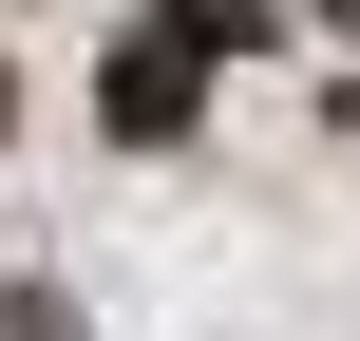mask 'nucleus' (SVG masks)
<instances>
[{
	"label": "nucleus",
	"mask_w": 360,
	"mask_h": 341,
	"mask_svg": "<svg viewBox=\"0 0 360 341\" xmlns=\"http://www.w3.org/2000/svg\"><path fill=\"white\" fill-rule=\"evenodd\" d=\"M171 19H190L209 57H247V38H266V0H171Z\"/></svg>",
	"instance_id": "2"
},
{
	"label": "nucleus",
	"mask_w": 360,
	"mask_h": 341,
	"mask_svg": "<svg viewBox=\"0 0 360 341\" xmlns=\"http://www.w3.org/2000/svg\"><path fill=\"white\" fill-rule=\"evenodd\" d=\"M342 38H360V0H342Z\"/></svg>",
	"instance_id": "4"
},
{
	"label": "nucleus",
	"mask_w": 360,
	"mask_h": 341,
	"mask_svg": "<svg viewBox=\"0 0 360 341\" xmlns=\"http://www.w3.org/2000/svg\"><path fill=\"white\" fill-rule=\"evenodd\" d=\"M0 114H19V76H0Z\"/></svg>",
	"instance_id": "3"
},
{
	"label": "nucleus",
	"mask_w": 360,
	"mask_h": 341,
	"mask_svg": "<svg viewBox=\"0 0 360 341\" xmlns=\"http://www.w3.org/2000/svg\"><path fill=\"white\" fill-rule=\"evenodd\" d=\"M190 95H209V38H190V19H133V38H114V76H95V114H114L133 152H152V133H190Z\"/></svg>",
	"instance_id": "1"
}]
</instances>
